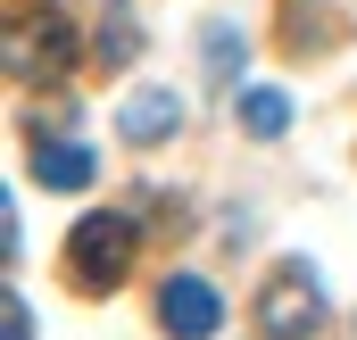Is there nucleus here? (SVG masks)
<instances>
[{
  "label": "nucleus",
  "mask_w": 357,
  "mask_h": 340,
  "mask_svg": "<svg viewBox=\"0 0 357 340\" xmlns=\"http://www.w3.org/2000/svg\"><path fill=\"white\" fill-rule=\"evenodd\" d=\"M75 67V33L50 0H17L8 8V75L17 84H59Z\"/></svg>",
  "instance_id": "f257e3e1"
},
{
  "label": "nucleus",
  "mask_w": 357,
  "mask_h": 340,
  "mask_svg": "<svg viewBox=\"0 0 357 340\" xmlns=\"http://www.w3.org/2000/svg\"><path fill=\"white\" fill-rule=\"evenodd\" d=\"M125 265H133V216H84L75 233H67V274H75V291H116L125 282Z\"/></svg>",
  "instance_id": "f03ea898"
},
{
  "label": "nucleus",
  "mask_w": 357,
  "mask_h": 340,
  "mask_svg": "<svg viewBox=\"0 0 357 340\" xmlns=\"http://www.w3.org/2000/svg\"><path fill=\"white\" fill-rule=\"evenodd\" d=\"M258 332L266 340H316L324 332V291L307 265H274V282L258 291Z\"/></svg>",
  "instance_id": "7ed1b4c3"
},
{
  "label": "nucleus",
  "mask_w": 357,
  "mask_h": 340,
  "mask_svg": "<svg viewBox=\"0 0 357 340\" xmlns=\"http://www.w3.org/2000/svg\"><path fill=\"white\" fill-rule=\"evenodd\" d=\"M158 324H167L175 340H216V324H225L216 282H199V274H167V291H158Z\"/></svg>",
  "instance_id": "20e7f679"
},
{
  "label": "nucleus",
  "mask_w": 357,
  "mask_h": 340,
  "mask_svg": "<svg viewBox=\"0 0 357 340\" xmlns=\"http://www.w3.org/2000/svg\"><path fill=\"white\" fill-rule=\"evenodd\" d=\"M116 133H125L133 150L167 141V133H183V100H175V91H133V100L116 108Z\"/></svg>",
  "instance_id": "39448f33"
},
{
  "label": "nucleus",
  "mask_w": 357,
  "mask_h": 340,
  "mask_svg": "<svg viewBox=\"0 0 357 340\" xmlns=\"http://www.w3.org/2000/svg\"><path fill=\"white\" fill-rule=\"evenodd\" d=\"M91 174H100V158L84 141H33V183L42 191H84Z\"/></svg>",
  "instance_id": "423d86ee"
},
{
  "label": "nucleus",
  "mask_w": 357,
  "mask_h": 340,
  "mask_svg": "<svg viewBox=\"0 0 357 340\" xmlns=\"http://www.w3.org/2000/svg\"><path fill=\"white\" fill-rule=\"evenodd\" d=\"M91 59H100V67H133V59H142V25H133L125 0L100 8V25H91Z\"/></svg>",
  "instance_id": "0eeeda50"
},
{
  "label": "nucleus",
  "mask_w": 357,
  "mask_h": 340,
  "mask_svg": "<svg viewBox=\"0 0 357 340\" xmlns=\"http://www.w3.org/2000/svg\"><path fill=\"white\" fill-rule=\"evenodd\" d=\"M233 108H241V125H250V133H258V141H274V133H291V100H282V91H241V100H233Z\"/></svg>",
  "instance_id": "6e6552de"
},
{
  "label": "nucleus",
  "mask_w": 357,
  "mask_h": 340,
  "mask_svg": "<svg viewBox=\"0 0 357 340\" xmlns=\"http://www.w3.org/2000/svg\"><path fill=\"white\" fill-rule=\"evenodd\" d=\"M208 75H216V84L241 75V33H233V25H208Z\"/></svg>",
  "instance_id": "1a4fd4ad"
},
{
  "label": "nucleus",
  "mask_w": 357,
  "mask_h": 340,
  "mask_svg": "<svg viewBox=\"0 0 357 340\" xmlns=\"http://www.w3.org/2000/svg\"><path fill=\"white\" fill-rule=\"evenodd\" d=\"M0 340H33V316H25V299H17V291L0 299Z\"/></svg>",
  "instance_id": "9d476101"
}]
</instances>
